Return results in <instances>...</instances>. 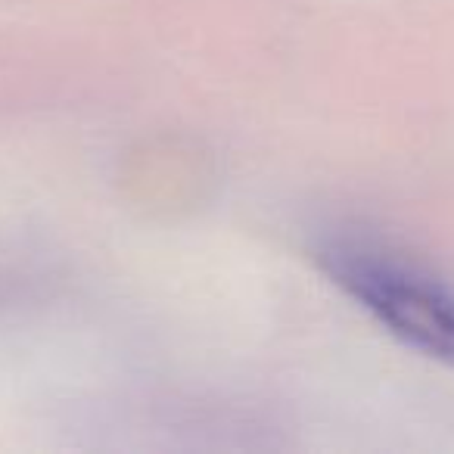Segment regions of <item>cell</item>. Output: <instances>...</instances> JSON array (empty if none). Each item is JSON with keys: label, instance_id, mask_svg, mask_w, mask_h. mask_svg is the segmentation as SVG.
I'll return each instance as SVG.
<instances>
[{"label": "cell", "instance_id": "6da1fadb", "mask_svg": "<svg viewBox=\"0 0 454 454\" xmlns=\"http://www.w3.org/2000/svg\"><path fill=\"white\" fill-rule=\"evenodd\" d=\"M317 262L404 346L454 367V290L429 268L358 234L324 240Z\"/></svg>", "mask_w": 454, "mask_h": 454}]
</instances>
